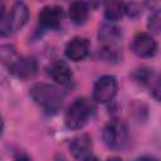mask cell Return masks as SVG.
I'll return each instance as SVG.
<instances>
[{"mask_svg": "<svg viewBox=\"0 0 161 161\" xmlns=\"http://www.w3.org/2000/svg\"><path fill=\"white\" fill-rule=\"evenodd\" d=\"M30 96L34 102L48 113L57 112L63 103V93L59 88L52 84L38 83L31 87Z\"/></svg>", "mask_w": 161, "mask_h": 161, "instance_id": "cell-1", "label": "cell"}, {"mask_svg": "<svg viewBox=\"0 0 161 161\" xmlns=\"http://www.w3.org/2000/svg\"><path fill=\"white\" fill-rule=\"evenodd\" d=\"M29 11L24 3H15L11 10H4V4H1V16H0V33L3 36L10 35L19 31L28 21Z\"/></svg>", "mask_w": 161, "mask_h": 161, "instance_id": "cell-2", "label": "cell"}, {"mask_svg": "<svg viewBox=\"0 0 161 161\" xmlns=\"http://www.w3.org/2000/svg\"><path fill=\"white\" fill-rule=\"evenodd\" d=\"M58 161H64V160H58Z\"/></svg>", "mask_w": 161, "mask_h": 161, "instance_id": "cell-17", "label": "cell"}, {"mask_svg": "<svg viewBox=\"0 0 161 161\" xmlns=\"http://www.w3.org/2000/svg\"><path fill=\"white\" fill-rule=\"evenodd\" d=\"M103 142L112 150H122L128 142L127 127L118 119L109 121L103 128Z\"/></svg>", "mask_w": 161, "mask_h": 161, "instance_id": "cell-4", "label": "cell"}, {"mask_svg": "<svg viewBox=\"0 0 161 161\" xmlns=\"http://www.w3.org/2000/svg\"><path fill=\"white\" fill-rule=\"evenodd\" d=\"M88 52H89V43L83 36L73 38L65 47V55L73 62H79L84 59Z\"/></svg>", "mask_w": 161, "mask_h": 161, "instance_id": "cell-9", "label": "cell"}, {"mask_svg": "<svg viewBox=\"0 0 161 161\" xmlns=\"http://www.w3.org/2000/svg\"><path fill=\"white\" fill-rule=\"evenodd\" d=\"M135 161H157V160L153 158V157H147V156H145V157H138V158H136Z\"/></svg>", "mask_w": 161, "mask_h": 161, "instance_id": "cell-15", "label": "cell"}, {"mask_svg": "<svg viewBox=\"0 0 161 161\" xmlns=\"http://www.w3.org/2000/svg\"><path fill=\"white\" fill-rule=\"evenodd\" d=\"M151 94L156 101H161V75L156 77L151 83Z\"/></svg>", "mask_w": 161, "mask_h": 161, "instance_id": "cell-14", "label": "cell"}, {"mask_svg": "<svg viewBox=\"0 0 161 161\" xmlns=\"http://www.w3.org/2000/svg\"><path fill=\"white\" fill-rule=\"evenodd\" d=\"M94 113L93 103L87 98H77L65 112V125L70 130L82 128Z\"/></svg>", "mask_w": 161, "mask_h": 161, "instance_id": "cell-3", "label": "cell"}, {"mask_svg": "<svg viewBox=\"0 0 161 161\" xmlns=\"http://www.w3.org/2000/svg\"><path fill=\"white\" fill-rule=\"evenodd\" d=\"M132 49L138 57H151L156 52V42L147 33H137L132 42Z\"/></svg>", "mask_w": 161, "mask_h": 161, "instance_id": "cell-7", "label": "cell"}, {"mask_svg": "<svg viewBox=\"0 0 161 161\" xmlns=\"http://www.w3.org/2000/svg\"><path fill=\"white\" fill-rule=\"evenodd\" d=\"M49 75L60 86H67L72 80V70L64 60H54L48 68Z\"/></svg>", "mask_w": 161, "mask_h": 161, "instance_id": "cell-10", "label": "cell"}, {"mask_svg": "<svg viewBox=\"0 0 161 161\" xmlns=\"http://www.w3.org/2000/svg\"><path fill=\"white\" fill-rule=\"evenodd\" d=\"M117 93V82L112 75L101 77L93 87V99L98 103H107L114 98Z\"/></svg>", "mask_w": 161, "mask_h": 161, "instance_id": "cell-5", "label": "cell"}, {"mask_svg": "<svg viewBox=\"0 0 161 161\" xmlns=\"http://www.w3.org/2000/svg\"><path fill=\"white\" fill-rule=\"evenodd\" d=\"M9 68L18 78L28 79L36 73V62L30 57H20L16 58Z\"/></svg>", "mask_w": 161, "mask_h": 161, "instance_id": "cell-8", "label": "cell"}, {"mask_svg": "<svg viewBox=\"0 0 161 161\" xmlns=\"http://www.w3.org/2000/svg\"><path fill=\"white\" fill-rule=\"evenodd\" d=\"M88 16V6L86 3L75 1L69 5V18L74 24H82Z\"/></svg>", "mask_w": 161, "mask_h": 161, "instance_id": "cell-12", "label": "cell"}, {"mask_svg": "<svg viewBox=\"0 0 161 161\" xmlns=\"http://www.w3.org/2000/svg\"><path fill=\"white\" fill-rule=\"evenodd\" d=\"M63 10L57 5L44 6L39 13V23L45 28H57L60 24Z\"/></svg>", "mask_w": 161, "mask_h": 161, "instance_id": "cell-11", "label": "cell"}, {"mask_svg": "<svg viewBox=\"0 0 161 161\" xmlns=\"http://www.w3.org/2000/svg\"><path fill=\"white\" fill-rule=\"evenodd\" d=\"M107 161H122V160L118 158V157H111V158H108Z\"/></svg>", "mask_w": 161, "mask_h": 161, "instance_id": "cell-16", "label": "cell"}, {"mask_svg": "<svg viewBox=\"0 0 161 161\" xmlns=\"http://www.w3.org/2000/svg\"><path fill=\"white\" fill-rule=\"evenodd\" d=\"M126 10H127L126 4L121 1H111V3H107L104 6V16L109 21H116L123 16Z\"/></svg>", "mask_w": 161, "mask_h": 161, "instance_id": "cell-13", "label": "cell"}, {"mask_svg": "<svg viewBox=\"0 0 161 161\" xmlns=\"http://www.w3.org/2000/svg\"><path fill=\"white\" fill-rule=\"evenodd\" d=\"M69 148L78 161H97V158L92 153L91 138L87 135L74 137L69 143Z\"/></svg>", "mask_w": 161, "mask_h": 161, "instance_id": "cell-6", "label": "cell"}]
</instances>
